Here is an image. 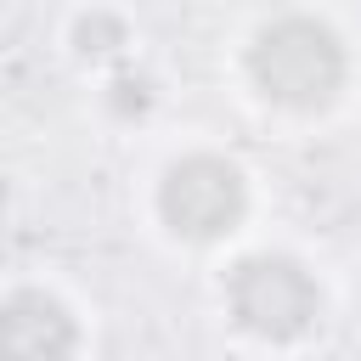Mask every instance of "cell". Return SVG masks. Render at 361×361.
<instances>
[{
  "mask_svg": "<svg viewBox=\"0 0 361 361\" xmlns=\"http://www.w3.org/2000/svg\"><path fill=\"white\" fill-rule=\"evenodd\" d=\"M248 73L265 102L316 113L344 90V45L316 17H276L248 45Z\"/></svg>",
  "mask_w": 361,
  "mask_h": 361,
  "instance_id": "6da1fadb",
  "label": "cell"
},
{
  "mask_svg": "<svg viewBox=\"0 0 361 361\" xmlns=\"http://www.w3.org/2000/svg\"><path fill=\"white\" fill-rule=\"evenodd\" d=\"M226 310L237 316L243 333H254L265 344H293L316 327L322 288L288 254H248L226 276Z\"/></svg>",
  "mask_w": 361,
  "mask_h": 361,
  "instance_id": "7a4b0ae2",
  "label": "cell"
},
{
  "mask_svg": "<svg viewBox=\"0 0 361 361\" xmlns=\"http://www.w3.org/2000/svg\"><path fill=\"white\" fill-rule=\"evenodd\" d=\"M158 214L180 243H220L248 214V180L220 152H186L158 180Z\"/></svg>",
  "mask_w": 361,
  "mask_h": 361,
  "instance_id": "3957f363",
  "label": "cell"
},
{
  "mask_svg": "<svg viewBox=\"0 0 361 361\" xmlns=\"http://www.w3.org/2000/svg\"><path fill=\"white\" fill-rule=\"evenodd\" d=\"M79 322L45 288H17L0 310V361H73Z\"/></svg>",
  "mask_w": 361,
  "mask_h": 361,
  "instance_id": "277c9868",
  "label": "cell"
},
{
  "mask_svg": "<svg viewBox=\"0 0 361 361\" xmlns=\"http://www.w3.org/2000/svg\"><path fill=\"white\" fill-rule=\"evenodd\" d=\"M73 45H79L85 62H107V56H118V51L130 45V28H124V17H113V11H85L79 28H73Z\"/></svg>",
  "mask_w": 361,
  "mask_h": 361,
  "instance_id": "5b68a950",
  "label": "cell"
},
{
  "mask_svg": "<svg viewBox=\"0 0 361 361\" xmlns=\"http://www.w3.org/2000/svg\"><path fill=\"white\" fill-rule=\"evenodd\" d=\"M147 107H152L147 79H130V73H124V79H113V113H124V118H130V113H147Z\"/></svg>",
  "mask_w": 361,
  "mask_h": 361,
  "instance_id": "8992f818",
  "label": "cell"
}]
</instances>
